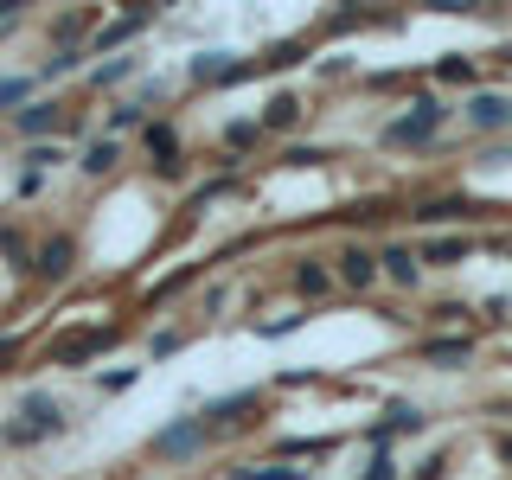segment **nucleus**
Instances as JSON below:
<instances>
[{"instance_id": "nucleus-1", "label": "nucleus", "mask_w": 512, "mask_h": 480, "mask_svg": "<svg viewBox=\"0 0 512 480\" xmlns=\"http://www.w3.org/2000/svg\"><path fill=\"white\" fill-rule=\"evenodd\" d=\"M436 128H442V103L436 96H416L410 116H397L391 128H384V141H391V148H416V141H429Z\"/></svg>"}, {"instance_id": "nucleus-2", "label": "nucleus", "mask_w": 512, "mask_h": 480, "mask_svg": "<svg viewBox=\"0 0 512 480\" xmlns=\"http://www.w3.org/2000/svg\"><path fill=\"white\" fill-rule=\"evenodd\" d=\"M116 340H122L116 327H77V333H64V340H52V365H84L96 352H109Z\"/></svg>"}, {"instance_id": "nucleus-3", "label": "nucleus", "mask_w": 512, "mask_h": 480, "mask_svg": "<svg viewBox=\"0 0 512 480\" xmlns=\"http://www.w3.org/2000/svg\"><path fill=\"white\" fill-rule=\"evenodd\" d=\"M205 448V416H186V423H167L154 436V461H186Z\"/></svg>"}, {"instance_id": "nucleus-4", "label": "nucleus", "mask_w": 512, "mask_h": 480, "mask_svg": "<svg viewBox=\"0 0 512 480\" xmlns=\"http://www.w3.org/2000/svg\"><path fill=\"white\" fill-rule=\"evenodd\" d=\"M416 352H423V365H436V372H455V365L474 359V340L468 333H442V340H423Z\"/></svg>"}, {"instance_id": "nucleus-5", "label": "nucleus", "mask_w": 512, "mask_h": 480, "mask_svg": "<svg viewBox=\"0 0 512 480\" xmlns=\"http://www.w3.org/2000/svg\"><path fill=\"white\" fill-rule=\"evenodd\" d=\"M71 263H77V244H71V237H52V244H39V256H32V276H39V282H64Z\"/></svg>"}, {"instance_id": "nucleus-6", "label": "nucleus", "mask_w": 512, "mask_h": 480, "mask_svg": "<svg viewBox=\"0 0 512 480\" xmlns=\"http://www.w3.org/2000/svg\"><path fill=\"white\" fill-rule=\"evenodd\" d=\"M20 416L32 429H39V436H64V429H71V416H64V404L58 397H45V391H32L26 404H20Z\"/></svg>"}, {"instance_id": "nucleus-7", "label": "nucleus", "mask_w": 512, "mask_h": 480, "mask_svg": "<svg viewBox=\"0 0 512 480\" xmlns=\"http://www.w3.org/2000/svg\"><path fill=\"white\" fill-rule=\"evenodd\" d=\"M378 276H384V263H378V256L365 250V244H346V250H340V282H352V288H372Z\"/></svg>"}, {"instance_id": "nucleus-8", "label": "nucleus", "mask_w": 512, "mask_h": 480, "mask_svg": "<svg viewBox=\"0 0 512 480\" xmlns=\"http://www.w3.org/2000/svg\"><path fill=\"white\" fill-rule=\"evenodd\" d=\"M468 122H474V128H512V96L480 90L474 103H468Z\"/></svg>"}, {"instance_id": "nucleus-9", "label": "nucleus", "mask_w": 512, "mask_h": 480, "mask_svg": "<svg viewBox=\"0 0 512 480\" xmlns=\"http://www.w3.org/2000/svg\"><path fill=\"white\" fill-rule=\"evenodd\" d=\"M154 20V7H135V13H122V20H109V26H96V52H116V45H128L141 26Z\"/></svg>"}, {"instance_id": "nucleus-10", "label": "nucleus", "mask_w": 512, "mask_h": 480, "mask_svg": "<svg viewBox=\"0 0 512 480\" xmlns=\"http://www.w3.org/2000/svg\"><path fill=\"white\" fill-rule=\"evenodd\" d=\"M192 77H199V84H231V77H244V64L231 52H199L192 58Z\"/></svg>"}, {"instance_id": "nucleus-11", "label": "nucleus", "mask_w": 512, "mask_h": 480, "mask_svg": "<svg viewBox=\"0 0 512 480\" xmlns=\"http://www.w3.org/2000/svg\"><path fill=\"white\" fill-rule=\"evenodd\" d=\"M148 154L160 160V173H180V135H173V122H148Z\"/></svg>"}, {"instance_id": "nucleus-12", "label": "nucleus", "mask_w": 512, "mask_h": 480, "mask_svg": "<svg viewBox=\"0 0 512 480\" xmlns=\"http://www.w3.org/2000/svg\"><path fill=\"white\" fill-rule=\"evenodd\" d=\"M378 263H384V276L404 282V288L423 276V263H416V250H410V244H384V250H378Z\"/></svg>"}, {"instance_id": "nucleus-13", "label": "nucleus", "mask_w": 512, "mask_h": 480, "mask_svg": "<svg viewBox=\"0 0 512 480\" xmlns=\"http://www.w3.org/2000/svg\"><path fill=\"white\" fill-rule=\"evenodd\" d=\"M13 128H20L26 141H45V135L58 128V103H26L20 116H13Z\"/></svg>"}, {"instance_id": "nucleus-14", "label": "nucleus", "mask_w": 512, "mask_h": 480, "mask_svg": "<svg viewBox=\"0 0 512 480\" xmlns=\"http://www.w3.org/2000/svg\"><path fill=\"white\" fill-rule=\"evenodd\" d=\"M244 410H256V391H231V397H212V404H205V429H212V423H231V416H244Z\"/></svg>"}, {"instance_id": "nucleus-15", "label": "nucleus", "mask_w": 512, "mask_h": 480, "mask_svg": "<svg viewBox=\"0 0 512 480\" xmlns=\"http://www.w3.org/2000/svg\"><path fill=\"white\" fill-rule=\"evenodd\" d=\"M423 423H429V416H423V404H404V397H397V404L384 410V429H391V436H416Z\"/></svg>"}, {"instance_id": "nucleus-16", "label": "nucleus", "mask_w": 512, "mask_h": 480, "mask_svg": "<svg viewBox=\"0 0 512 480\" xmlns=\"http://www.w3.org/2000/svg\"><path fill=\"white\" fill-rule=\"evenodd\" d=\"M116 160H122L116 135H103V141H90V148H84V160H77V167H84V173H109V167H116Z\"/></svg>"}, {"instance_id": "nucleus-17", "label": "nucleus", "mask_w": 512, "mask_h": 480, "mask_svg": "<svg viewBox=\"0 0 512 480\" xmlns=\"http://www.w3.org/2000/svg\"><path fill=\"white\" fill-rule=\"evenodd\" d=\"M416 218H423V224H455V218H474V205L468 199H429Z\"/></svg>"}, {"instance_id": "nucleus-18", "label": "nucleus", "mask_w": 512, "mask_h": 480, "mask_svg": "<svg viewBox=\"0 0 512 480\" xmlns=\"http://www.w3.org/2000/svg\"><path fill=\"white\" fill-rule=\"evenodd\" d=\"M468 250H474L468 237H436V244H429L423 256H429V263H468Z\"/></svg>"}, {"instance_id": "nucleus-19", "label": "nucleus", "mask_w": 512, "mask_h": 480, "mask_svg": "<svg viewBox=\"0 0 512 480\" xmlns=\"http://www.w3.org/2000/svg\"><path fill=\"white\" fill-rule=\"evenodd\" d=\"M26 103H32V77H0V109H13V116H20Z\"/></svg>"}, {"instance_id": "nucleus-20", "label": "nucleus", "mask_w": 512, "mask_h": 480, "mask_svg": "<svg viewBox=\"0 0 512 480\" xmlns=\"http://www.w3.org/2000/svg\"><path fill=\"white\" fill-rule=\"evenodd\" d=\"M295 288H301V295L314 301V295H327V288H333V276H327L320 263H301V269H295Z\"/></svg>"}, {"instance_id": "nucleus-21", "label": "nucleus", "mask_w": 512, "mask_h": 480, "mask_svg": "<svg viewBox=\"0 0 512 480\" xmlns=\"http://www.w3.org/2000/svg\"><path fill=\"white\" fill-rule=\"evenodd\" d=\"M263 122H269V128H295V122H301V103H295V96H276Z\"/></svg>"}, {"instance_id": "nucleus-22", "label": "nucleus", "mask_w": 512, "mask_h": 480, "mask_svg": "<svg viewBox=\"0 0 512 480\" xmlns=\"http://www.w3.org/2000/svg\"><path fill=\"white\" fill-rule=\"evenodd\" d=\"M436 77H442V84H474V64H468V58H442Z\"/></svg>"}, {"instance_id": "nucleus-23", "label": "nucleus", "mask_w": 512, "mask_h": 480, "mask_svg": "<svg viewBox=\"0 0 512 480\" xmlns=\"http://www.w3.org/2000/svg\"><path fill=\"white\" fill-rule=\"evenodd\" d=\"M180 346H186V333H173V327H167V333H154V340H148V352H154V359H173Z\"/></svg>"}, {"instance_id": "nucleus-24", "label": "nucleus", "mask_w": 512, "mask_h": 480, "mask_svg": "<svg viewBox=\"0 0 512 480\" xmlns=\"http://www.w3.org/2000/svg\"><path fill=\"white\" fill-rule=\"evenodd\" d=\"M231 480H301V468H237Z\"/></svg>"}, {"instance_id": "nucleus-25", "label": "nucleus", "mask_w": 512, "mask_h": 480, "mask_svg": "<svg viewBox=\"0 0 512 480\" xmlns=\"http://www.w3.org/2000/svg\"><path fill=\"white\" fill-rule=\"evenodd\" d=\"M128 71H135V58H109V64H96V84H122Z\"/></svg>"}, {"instance_id": "nucleus-26", "label": "nucleus", "mask_w": 512, "mask_h": 480, "mask_svg": "<svg viewBox=\"0 0 512 480\" xmlns=\"http://www.w3.org/2000/svg\"><path fill=\"white\" fill-rule=\"evenodd\" d=\"M256 135H263V128H256V122H231V128H224V141H231V148H250Z\"/></svg>"}, {"instance_id": "nucleus-27", "label": "nucleus", "mask_w": 512, "mask_h": 480, "mask_svg": "<svg viewBox=\"0 0 512 480\" xmlns=\"http://www.w3.org/2000/svg\"><path fill=\"white\" fill-rule=\"evenodd\" d=\"M32 442H39V429H32V423H7V448H32Z\"/></svg>"}, {"instance_id": "nucleus-28", "label": "nucleus", "mask_w": 512, "mask_h": 480, "mask_svg": "<svg viewBox=\"0 0 512 480\" xmlns=\"http://www.w3.org/2000/svg\"><path fill=\"white\" fill-rule=\"evenodd\" d=\"M77 58H84V52H58L52 64H45V77H71V71H77Z\"/></svg>"}, {"instance_id": "nucleus-29", "label": "nucleus", "mask_w": 512, "mask_h": 480, "mask_svg": "<svg viewBox=\"0 0 512 480\" xmlns=\"http://www.w3.org/2000/svg\"><path fill=\"white\" fill-rule=\"evenodd\" d=\"M301 320H308V314H282V320H269V327H263V333H269V340H282V333H295V327H301Z\"/></svg>"}, {"instance_id": "nucleus-30", "label": "nucleus", "mask_w": 512, "mask_h": 480, "mask_svg": "<svg viewBox=\"0 0 512 480\" xmlns=\"http://www.w3.org/2000/svg\"><path fill=\"white\" fill-rule=\"evenodd\" d=\"M301 58V45H276V52H269L263 64H269V71H282V64H295Z\"/></svg>"}, {"instance_id": "nucleus-31", "label": "nucleus", "mask_w": 512, "mask_h": 480, "mask_svg": "<svg viewBox=\"0 0 512 480\" xmlns=\"http://www.w3.org/2000/svg\"><path fill=\"white\" fill-rule=\"evenodd\" d=\"M186 282H192V269H180V276H167V282H160V288H154V301H167V295H180V288H186Z\"/></svg>"}, {"instance_id": "nucleus-32", "label": "nucleus", "mask_w": 512, "mask_h": 480, "mask_svg": "<svg viewBox=\"0 0 512 480\" xmlns=\"http://www.w3.org/2000/svg\"><path fill=\"white\" fill-rule=\"evenodd\" d=\"M141 122V109L135 103H116V116H109V128H135Z\"/></svg>"}, {"instance_id": "nucleus-33", "label": "nucleus", "mask_w": 512, "mask_h": 480, "mask_svg": "<svg viewBox=\"0 0 512 480\" xmlns=\"http://www.w3.org/2000/svg\"><path fill=\"white\" fill-rule=\"evenodd\" d=\"M365 480H397V461H384V455H378L372 468H365Z\"/></svg>"}, {"instance_id": "nucleus-34", "label": "nucleus", "mask_w": 512, "mask_h": 480, "mask_svg": "<svg viewBox=\"0 0 512 480\" xmlns=\"http://www.w3.org/2000/svg\"><path fill=\"white\" fill-rule=\"evenodd\" d=\"M442 468H448V461H442V455H429L423 468H416V480H442Z\"/></svg>"}, {"instance_id": "nucleus-35", "label": "nucleus", "mask_w": 512, "mask_h": 480, "mask_svg": "<svg viewBox=\"0 0 512 480\" xmlns=\"http://www.w3.org/2000/svg\"><path fill=\"white\" fill-rule=\"evenodd\" d=\"M13 359H20V340H7V333H0V372H7Z\"/></svg>"}, {"instance_id": "nucleus-36", "label": "nucleus", "mask_w": 512, "mask_h": 480, "mask_svg": "<svg viewBox=\"0 0 512 480\" xmlns=\"http://www.w3.org/2000/svg\"><path fill=\"white\" fill-rule=\"evenodd\" d=\"M500 461H506V468H512V436H500Z\"/></svg>"}]
</instances>
